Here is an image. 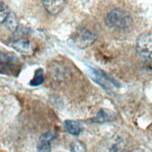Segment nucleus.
Returning a JSON list of instances; mask_svg holds the SVG:
<instances>
[{
  "label": "nucleus",
  "instance_id": "7",
  "mask_svg": "<svg viewBox=\"0 0 152 152\" xmlns=\"http://www.w3.org/2000/svg\"><path fill=\"white\" fill-rule=\"evenodd\" d=\"M11 47L15 49L20 53H23L25 55H30L33 53V47L32 43L24 37L18 38L16 40L11 42Z\"/></svg>",
  "mask_w": 152,
  "mask_h": 152
},
{
  "label": "nucleus",
  "instance_id": "2",
  "mask_svg": "<svg viewBox=\"0 0 152 152\" xmlns=\"http://www.w3.org/2000/svg\"><path fill=\"white\" fill-rule=\"evenodd\" d=\"M96 35L84 27H78L71 37L72 43L78 49H87L96 41Z\"/></svg>",
  "mask_w": 152,
  "mask_h": 152
},
{
  "label": "nucleus",
  "instance_id": "9",
  "mask_svg": "<svg viewBox=\"0 0 152 152\" xmlns=\"http://www.w3.org/2000/svg\"><path fill=\"white\" fill-rule=\"evenodd\" d=\"M42 3L48 13L51 15H56L64 10L66 2L64 0H45Z\"/></svg>",
  "mask_w": 152,
  "mask_h": 152
},
{
  "label": "nucleus",
  "instance_id": "12",
  "mask_svg": "<svg viewBox=\"0 0 152 152\" xmlns=\"http://www.w3.org/2000/svg\"><path fill=\"white\" fill-rule=\"evenodd\" d=\"M43 82H44V70L42 68H38L36 70L35 76L29 84L33 86V87H37V86L41 85Z\"/></svg>",
  "mask_w": 152,
  "mask_h": 152
},
{
  "label": "nucleus",
  "instance_id": "8",
  "mask_svg": "<svg viewBox=\"0 0 152 152\" xmlns=\"http://www.w3.org/2000/svg\"><path fill=\"white\" fill-rule=\"evenodd\" d=\"M54 139V134L52 133L43 134L37 142V152H51V142Z\"/></svg>",
  "mask_w": 152,
  "mask_h": 152
},
{
  "label": "nucleus",
  "instance_id": "6",
  "mask_svg": "<svg viewBox=\"0 0 152 152\" xmlns=\"http://www.w3.org/2000/svg\"><path fill=\"white\" fill-rule=\"evenodd\" d=\"M18 59L10 53H0V72L11 74L18 70Z\"/></svg>",
  "mask_w": 152,
  "mask_h": 152
},
{
  "label": "nucleus",
  "instance_id": "1",
  "mask_svg": "<svg viewBox=\"0 0 152 152\" xmlns=\"http://www.w3.org/2000/svg\"><path fill=\"white\" fill-rule=\"evenodd\" d=\"M104 22L109 28L126 30L132 26L133 19L127 11L121 9H114L108 12Z\"/></svg>",
  "mask_w": 152,
  "mask_h": 152
},
{
  "label": "nucleus",
  "instance_id": "3",
  "mask_svg": "<svg viewBox=\"0 0 152 152\" xmlns=\"http://www.w3.org/2000/svg\"><path fill=\"white\" fill-rule=\"evenodd\" d=\"M98 152H128L126 141L120 135L112 136L101 145Z\"/></svg>",
  "mask_w": 152,
  "mask_h": 152
},
{
  "label": "nucleus",
  "instance_id": "15",
  "mask_svg": "<svg viewBox=\"0 0 152 152\" xmlns=\"http://www.w3.org/2000/svg\"><path fill=\"white\" fill-rule=\"evenodd\" d=\"M10 14V10L3 2H0V24L6 23V20Z\"/></svg>",
  "mask_w": 152,
  "mask_h": 152
},
{
  "label": "nucleus",
  "instance_id": "5",
  "mask_svg": "<svg viewBox=\"0 0 152 152\" xmlns=\"http://www.w3.org/2000/svg\"><path fill=\"white\" fill-rule=\"evenodd\" d=\"M88 73L92 80H94L95 83L99 84L103 89H104L107 91H109L111 90V85H113V84L117 85V82L113 78H111L107 74H105L104 72L99 70V69L89 67Z\"/></svg>",
  "mask_w": 152,
  "mask_h": 152
},
{
  "label": "nucleus",
  "instance_id": "10",
  "mask_svg": "<svg viewBox=\"0 0 152 152\" xmlns=\"http://www.w3.org/2000/svg\"><path fill=\"white\" fill-rule=\"evenodd\" d=\"M64 126L65 131L72 135H78L83 130V127L80 122L76 121H71V120L65 121L64 122Z\"/></svg>",
  "mask_w": 152,
  "mask_h": 152
},
{
  "label": "nucleus",
  "instance_id": "4",
  "mask_svg": "<svg viewBox=\"0 0 152 152\" xmlns=\"http://www.w3.org/2000/svg\"><path fill=\"white\" fill-rule=\"evenodd\" d=\"M136 51L140 56L151 59L152 58V34L146 33L142 34L137 38L136 41Z\"/></svg>",
  "mask_w": 152,
  "mask_h": 152
},
{
  "label": "nucleus",
  "instance_id": "14",
  "mask_svg": "<svg viewBox=\"0 0 152 152\" xmlns=\"http://www.w3.org/2000/svg\"><path fill=\"white\" fill-rule=\"evenodd\" d=\"M71 152H87V148L83 142L77 140L71 145Z\"/></svg>",
  "mask_w": 152,
  "mask_h": 152
},
{
  "label": "nucleus",
  "instance_id": "13",
  "mask_svg": "<svg viewBox=\"0 0 152 152\" xmlns=\"http://www.w3.org/2000/svg\"><path fill=\"white\" fill-rule=\"evenodd\" d=\"M6 23H7V26H8V28L11 32L16 31L17 27H18V21H17V18H16L15 14L10 12L8 18L6 20Z\"/></svg>",
  "mask_w": 152,
  "mask_h": 152
},
{
  "label": "nucleus",
  "instance_id": "11",
  "mask_svg": "<svg viewBox=\"0 0 152 152\" xmlns=\"http://www.w3.org/2000/svg\"><path fill=\"white\" fill-rule=\"evenodd\" d=\"M113 118H114V115L111 112L102 108L98 111V113L94 118H91V121L94 123H104L107 121H111Z\"/></svg>",
  "mask_w": 152,
  "mask_h": 152
}]
</instances>
